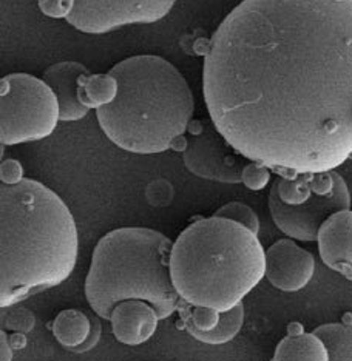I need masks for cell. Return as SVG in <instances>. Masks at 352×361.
<instances>
[{"mask_svg":"<svg viewBox=\"0 0 352 361\" xmlns=\"http://www.w3.org/2000/svg\"><path fill=\"white\" fill-rule=\"evenodd\" d=\"M210 121L281 176L352 154V0H243L204 50Z\"/></svg>","mask_w":352,"mask_h":361,"instance_id":"obj_1","label":"cell"},{"mask_svg":"<svg viewBox=\"0 0 352 361\" xmlns=\"http://www.w3.org/2000/svg\"><path fill=\"white\" fill-rule=\"evenodd\" d=\"M79 252L75 218L61 196L35 179L0 185V306L62 284Z\"/></svg>","mask_w":352,"mask_h":361,"instance_id":"obj_2","label":"cell"},{"mask_svg":"<svg viewBox=\"0 0 352 361\" xmlns=\"http://www.w3.org/2000/svg\"><path fill=\"white\" fill-rule=\"evenodd\" d=\"M109 73L119 90L116 99L96 110L105 136L138 154L175 147L195 110L192 90L178 68L164 57L141 54L118 62Z\"/></svg>","mask_w":352,"mask_h":361,"instance_id":"obj_3","label":"cell"},{"mask_svg":"<svg viewBox=\"0 0 352 361\" xmlns=\"http://www.w3.org/2000/svg\"><path fill=\"white\" fill-rule=\"evenodd\" d=\"M170 272L184 302L223 314L243 302L266 276V250L249 228L214 215L179 233Z\"/></svg>","mask_w":352,"mask_h":361,"instance_id":"obj_4","label":"cell"},{"mask_svg":"<svg viewBox=\"0 0 352 361\" xmlns=\"http://www.w3.org/2000/svg\"><path fill=\"white\" fill-rule=\"evenodd\" d=\"M174 244L166 235L145 227H122L96 244L85 280V298L95 314L110 319L127 300L149 302L161 319L179 309L170 272Z\"/></svg>","mask_w":352,"mask_h":361,"instance_id":"obj_5","label":"cell"},{"mask_svg":"<svg viewBox=\"0 0 352 361\" xmlns=\"http://www.w3.org/2000/svg\"><path fill=\"white\" fill-rule=\"evenodd\" d=\"M349 209L346 180L334 170L278 176L269 192V210L275 226L298 241H317L324 221Z\"/></svg>","mask_w":352,"mask_h":361,"instance_id":"obj_6","label":"cell"},{"mask_svg":"<svg viewBox=\"0 0 352 361\" xmlns=\"http://www.w3.org/2000/svg\"><path fill=\"white\" fill-rule=\"evenodd\" d=\"M0 141L16 145L48 137L61 121L59 101L44 79L13 73L0 84Z\"/></svg>","mask_w":352,"mask_h":361,"instance_id":"obj_7","label":"cell"},{"mask_svg":"<svg viewBox=\"0 0 352 361\" xmlns=\"http://www.w3.org/2000/svg\"><path fill=\"white\" fill-rule=\"evenodd\" d=\"M189 127L190 136L186 137L183 159L193 175L202 179L224 184L241 183L248 158L243 156L219 133L214 122L200 121Z\"/></svg>","mask_w":352,"mask_h":361,"instance_id":"obj_8","label":"cell"},{"mask_svg":"<svg viewBox=\"0 0 352 361\" xmlns=\"http://www.w3.org/2000/svg\"><path fill=\"white\" fill-rule=\"evenodd\" d=\"M176 0H76L67 22L87 35H105L136 23H154Z\"/></svg>","mask_w":352,"mask_h":361,"instance_id":"obj_9","label":"cell"},{"mask_svg":"<svg viewBox=\"0 0 352 361\" xmlns=\"http://www.w3.org/2000/svg\"><path fill=\"white\" fill-rule=\"evenodd\" d=\"M315 272L312 253L292 240H280L266 250V278L275 289L298 292L309 284Z\"/></svg>","mask_w":352,"mask_h":361,"instance_id":"obj_10","label":"cell"},{"mask_svg":"<svg viewBox=\"0 0 352 361\" xmlns=\"http://www.w3.org/2000/svg\"><path fill=\"white\" fill-rule=\"evenodd\" d=\"M317 244L324 266L352 280V210L327 218L318 232Z\"/></svg>","mask_w":352,"mask_h":361,"instance_id":"obj_11","label":"cell"},{"mask_svg":"<svg viewBox=\"0 0 352 361\" xmlns=\"http://www.w3.org/2000/svg\"><path fill=\"white\" fill-rule=\"evenodd\" d=\"M159 315L149 302L127 300L114 307L110 324L114 338L126 346H139L149 341L159 324Z\"/></svg>","mask_w":352,"mask_h":361,"instance_id":"obj_12","label":"cell"},{"mask_svg":"<svg viewBox=\"0 0 352 361\" xmlns=\"http://www.w3.org/2000/svg\"><path fill=\"white\" fill-rule=\"evenodd\" d=\"M90 70L75 61L53 63L44 71V80L51 87L61 109V121L75 122L87 116L90 109L79 99V78Z\"/></svg>","mask_w":352,"mask_h":361,"instance_id":"obj_13","label":"cell"},{"mask_svg":"<svg viewBox=\"0 0 352 361\" xmlns=\"http://www.w3.org/2000/svg\"><path fill=\"white\" fill-rule=\"evenodd\" d=\"M51 332L63 349L84 354L99 343L102 327L96 314L87 315L79 309H65L56 315Z\"/></svg>","mask_w":352,"mask_h":361,"instance_id":"obj_14","label":"cell"},{"mask_svg":"<svg viewBox=\"0 0 352 361\" xmlns=\"http://www.w3.org/2000/svg\"><path fill=\"white\" fill-rule=\"evenodd\" d=\"M272 361H329V354L314 332H289L278 343Z\"/></svg>","mask_w":352,"mask_h":361,"instance_id":"obj_15","label":"cell"},{"mask_svg":"<svg viewBox=\"0 0 352 361\" xmlns=\"http://www.w3.org/2000/svg\"><path fill=\"white\" fill-rule=\"evenodd\" d=\"M118 90V80L110 73L107 75L85 73L79 78V99L90 110H97L111 104L116 99Z\"/></svg>","mask_w":352,"mask_h":361,"instance_id":"obj_16","label":"cell"},{"mask_svg":"<svg viewBox=\"0 0 352 361\" xmlns=\"http://www.w3.org/2000/svg\"><path fill=\"white\" fill-rule=\"evenodd\" d=\"M314 334L324 343L329 361H352V324L327 323Z\"/></svg>","mask_w":352,"mask_h":361,"instance_id":"obj_17","label":"cell"},{"mask_svg":"<svg viewBox=\"0 0 352 361\" xmlns=\"http://www.w3.org/2000/svg\"><path fill=\"white\" fill-rule=\"evenodd\" d=\"M244 314H245L244 305L243 302H240L238 306H235L233 309L221 314L219 324L215 327L214 331H209V332L190 331L189 334L196 341H201L204 344H212V346H218V344L229 343V341H232L241 331L243 323H244Z\"/></svg>","mask_w":352,"mask_h":361,"instance_id":"obj_18","label":"cell"},{"mask_svg":"<svg viewBox=\"0 0 352 361\" xmlns=\"http://www.w3.org/2000/svg\"><path fill=\"white\" fill-rule=\"evenodd\" d=\"M215 216L235 221V223H238V224L244 226L245 228H249V231L255 235H258V232H260V219L257 216V213L243 202H238V201L227 202L226 206L219 207L215 212Z\"/></svg>","mask_w":352,"mask_h":361,"instance_id":"obj_19","label":"cell"},{"mask_svg":"<svg viewBox=\"0 0 352 361\" xmlns=\"http://www.w3.org/2000/svg\"><path fill=\"white\" fill-rule=\"evenodd\" d=\"M241 183L249 188V190L258 192L263 190L271 183V170L265 164L250 161L245 164L241 175Z\"/></svg>","mask_w":352,"mask_h":361,"instance_id":"obj_20","label":"cell"},{"mask_svg":"<svg viewBox=\"0 0 352 361\" xmlns=\"http://www.w3.org/2000/svg\"><path fill=\"white\" fill-rule=\"evenodd\" d=\"M35 315L31 314L28 309H19L10 312V314L4 315L2 326L5 331L18 332V334H28L35 327Z\"/></svg>","mask_w":352,"mask_h":361,"instance_id":"obj_21","label":"cell"},{"mask_svg":"<svg viewBox=\"0 0 352 361\" xmlns=\"http://www.w3.org/2000/svg\"><path fill=\"white\" fill-rule=\"evenodd\" d=\"M40 11L53 19H68L71 11L75 10L76 0H37Z\"/></svg>","mask_w":352,"mask_h":361,"instance_id":"obj_22","label":"cell"},{"mask_svg":"<svg viewBox=\"0 0 352 361\" xmlns=\"http://www.w3.org/2000/svg\"><path fill=\"white\" fill-rule=\"evenodd\" d=\"M23 178V167L19 161L16 159H4L2 166H0V180L5 185H14L19 184Z\"/></svg>","mask_w":352,"mask_h":361,"instance_id":"obj_23","label":"cell"},{"mask_svg":"<svg viewBox=\"0 0 352 361\" xmlns=\"http://www.w3.org/2000/svg\"><path fill=\"white\" fill-rule=\"evenodd\" d=\"M13 346L5 329L0 332V361H13Z\"/></svg>","mask_w":352,"mask_h":361,"instance_id":"obj_24","label":"cell"},{"mask_svg":"<svg viewBox=\"0 0 352 361\" xmlns=\"http://www.w3.org/2000/svg\"><path fill=\"white\" fill-rule=\"evenodd\" d=\"M10 343L13 349H23L27 344V338H25V334H18L14 332V335H10Z\"/></svg>","mask_w":352,"mask_h":361,"instance_id":"obj_25","label":"cell"}]
</instances>
